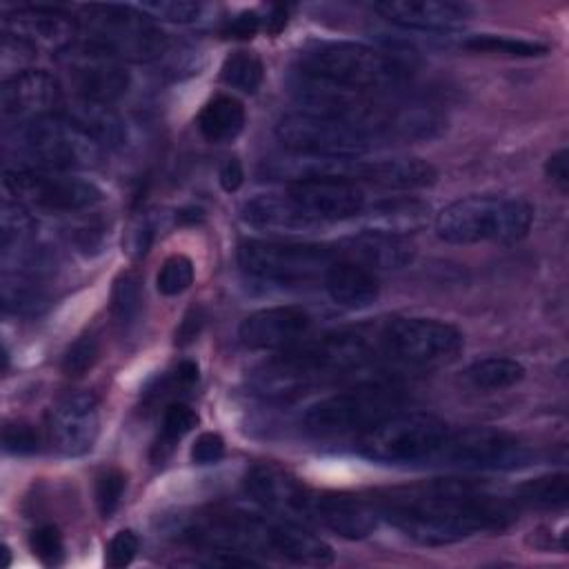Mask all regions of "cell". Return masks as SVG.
<instances>
[{"instance_id": "1", "label": "cell", "mask_w": 569, "mask_h": 569, "mask_svg": "<svg viewBox=\"0 0 569 569\" xmlns=\"http://www.w3.org/2000/svg\"><path fill=\"white\" fill-rule=\"evenodd\" d=\"M371 500L396 529L429 547L451 545L482 531H502L516 518L513 500L458 478L387 489Z\"/></svg>"}, {"instance_id": "2", "label": "cell", "mask_w": 569, "mask_h": 569, "mask_svg": "<svg viewBox=\"0 0 569 569\" xmlns=\"http://www.w3.org/2000/svg\"><path fill=\"white\" fill-rule=\"evenodd\" d=\"M180 538L207 551L264 553L293 565L327 567L333 562L331 547L309 529L289 518H267L236 509L196 513L180 531Z\"/></svg>"}, {"instance_id": "3", "label": "cell", "mask_w": 569, "mask_h": 569, "mask_svg": "<svg viewBox=\"0 0 569 569\" xmlns=\"http://www.w3.org/2000/svg\"><path fill=\"white\" fill-rule=\"evenodd\" d=\"M373 356L367 336L356 331L327 333L280 351L249 373L253 393L267 400H293L349 371L365 367Z\"/></svg>"}, {"instance_id": "4", "label": "cell", "mask_w": 569, "mask_h": 569, "mask_svg": "<svg viewBox=\"0 0 569 569\" xmlns=\"http://www.w3.org/2000/svg\"><path fill=\"white\" fill-rule=\"evenodd\" d=\"M296 71L349 91L380 93L407 82V67L389 53L349 40H313L296 60Z\"/></svg>"}, {"instance_id": "5", "label": "cell", "mask_w": 569, "mask_h": 569, "mask_svg": "<svg viewBox=\"0 0 569 569\" xmlns=\"http://www.w3.org/2000/svg\"><path fill=\"white\" fill-rule=\"evenodd\" d=\"M533 222V207L511 196H467L438 211L436 236L451 244L518 242Z\"/></svg>"}, {"instance_id": "6", "label": "cell", "mask_w": 569, "mask_h": 569, "mask_svg": "<svg viewBox=\"0 0 569 569\" xmlns=\"http://www.w3.org/2000/svg\"><path fill=\"white\" fill-rule=\"evenodd\" d=\"M84 44L120 62H153L169 49L167 33L129 4H89L78 20Z\"/></svg>"}, {"instance_id": "7", "label": "cell", "mask_w": 569, "mask_h": 569, "mask_svg": "<svg viewBox=\"0 0 569 569\" xmlns=\"http://www.w3.org/2000/svg\"><path fill=\"white\" fill-rule=\"evenodd\" d=\"M449 431L433 413L396 411L360 433L358 451L382 465H433Z\"/></svg>"}, {"instance_id": "8", "label": "cell", "mask_w": 569, "mask_h": 569, "mask_svg": "<svg viewBox=\"0 0 569 569\" xmlns=\"http://www.w3.org/2000/svg\"><path fill=\"white\" fill-rule=\"evenodd\" d=\"M16 147L24 167L51 171L89 169L102 158V144L82 124L56 113L18 124Z\"/></svg>"}, {"instance_id": "9", "label": "cell", "mask_w": 569, "mask_h": 569, "mask_svg": "<svg viewBox=\"0 0 569 569\" xmlns=\"http://www.w3.org/2000/svg\"><path fill=\"white\" fill-rule=\"evenodd\" d=\"M405 391L391 382H362L313 402L305 416V427L316 436H347L367 431L382 418L400 411Z\"/></svg>"}, {"instance_id": "10", "label": "cell", "mask_w": 569, "mask_h": 569, "mask_svg": "<svg viewBox=\"0 0 569 569\" xmlns=\"http://www.w3.org/2000/svg\"><path fill=\"white\" fill-rule=\"evenodd\" d=\"M336 260V249L311 242L244 240L238 247L240 269L251 278L276 284H307L320 280Z\"/></svg>"}, {"instance_id": "11", "label": "cell", "mask_w": 569, "mask_h": 569, "mask_svg": "<svg viewBox=\"0 0 569 569\" xmlns=\"http://www.w3.org/2000/svg\"><path fill=\"white\" fill-rule=\"evenodd\" d=\"M276 138L291 153L333 160H358L380 144L353 124L305 109L284 113L276 124Z\"/></svg>"}, {"instance_id": "12", "label": "cell", "mask_w": 569, "mask_h": 569, "mask_svg": "<svg viewBox=\"0 0 569 569\" xmlns=\"http://www.w3.org/2000/svg\"><path fill=\"white\" fill-rule=\"evenodd\" d=\"M2 187L13 202L47 213L84 211L104 198L102 189L91 180L36 167L7 169Z\"/></svg>"}, {"instance_id": "13", "label": "cell", "mask_w": 569, "mask_h": 569, "mask_svg": "<svg viewBox=\"0 0 569 569\" xmlns=\"http://www.w3.org/2000/svg\"><path fill=\"white\" fill-rule=\"evenodd\" d=\"M380 342L389 358L407 367L436 369L458 358L465 347V336L445 320L396 318L382 329Z\"/></svg>"}, {"instance_id": "14", "label": "cell", "mask_w": 569, "mask_h": 569, "mask_svg": "<svg viewBox=\"0 0 569 569\" xmlns=\"http://www.w3.org/2000/svg\"><path fill=\"white\" fill-rule=\"evenodd\" d=\"M529 447L509 431L491 427H469L449 431L433 465L467 471H509L527 465Z\"/></svg>"}, {"instance_id": "15", "label": "cell", "mask_w": 569, "mask_h": 569, "mask_svg": "<svg viewBox=\"0 0 569 569\" xmlns=\"http://www.w3.org/2000/svg\"><path fill=\"white\" fill-rule=\"evenodd\" d=\"M4 42L33 51L67 53L80 33L78 20L58 7H18L2 18Z\"/></svg>"}, {"instance_id": "16", "label": "cell", "mask_w": 569, "mask_h": 569, "mask_svg": "<svg viewBox=\"0 0 569 569\" xmlns=\"http://www.w3.org/2000/svg\"><path fill=\"white\" fill-rule=\"evenodd\" d=\"M67 78L78 100L96 104H113L129 89V71L124 64L104 51H98L89 44L67 51Z\"/></svg>"}, {"instance_id": "17", "label": "cell", "mask_w": 569, "mask_h": 569, "mask_svg": "<svg viewBox=\"0 0 569 569\" xmlns=\"http://www.w3.org/2000/svg\"><path fill=\"white\" fill-rule=\"evenodd\" d=\"M298 209L316 224L349 220L365 211V191L349 178H311L287 184Z\"/></svg>"}, {"instance_id": "18", "label": "cell", "mask_w": 569, "mask_h": 569, "mask_svg": "<svg viewBox=\"0 0 569 569\" xmlns=\"http://www.w3.org/2000/svg\"><path fill=\"white\" fill-rule=\"evenodd\" d=\"M242 487L260 507L289 520L311 522L316 489H309L289 471L276 465H256L247 471Z\"/></svg>"}, {"instance_id": "19", "label": "cell", "mask_w": 569, "mask_h": 569, "mask_svg": "<svg viewBox=\"0 0 569 569\" xmlns=\"http://www.w3.org/2000/svg\"><path fill=\"white\" fill-rule=\"evenodd\" d=\"M51 445L64 456H84L93 449L100 433L98 400L89 391L62 396L47 418Z\"/></svg>"}, {"instance_id": "20", "label": "cell", "mask_w": 569, "mask_h": 569, "mask_svg": "<svg viewBox=\"0 0 569 569\" xmlns=\"http://www.w3.org/2000/svg\"><path fill=\"white\" fill-rule=\"evenodd\" d=\"M311 316L302 307H267L249 313L240 322L238 338L253 351H284L305 342L311 331Z\"/></svg>"}, {"instance_id": "21", "label": "cell", "mask_w": 569, "mask_h": 569, "mask_svg": "<svg viewBox=\"0 0 569 569\" xmlns=\"http://www.w3.org/2000/svg\"><path fill=\"white\" fill-rule=\"evenodd\" d=\"M60 102L58 80L44 69H22L0 84V111L18 124L51 116Z\"/></svg>"}, {"instance_id": "22", "label": "cell", "mask_w": 569, "mask_h": 569, "mask_svg": "<svg viewBox=\"0 0 569 569\" xmlns=\"http://www.w3.org/2000/svg\"><path fill=\"white\" fill-rule=\"evenodd\" d=\"M371 9L391 24L429 33L456 31L473 16L471 4L456 0H385Z\"/></svg>"}, {"instance_id": "23", "label": "cell", "mask_w": 569, "mask_h": 569, "mask_svg": "<svg viewBox=\"0 0 569 569\" xmlns=\"http://www.w3.org/2000/svg\"><path fill=\"white\" fill-rule=\"evenodd\" d=\"M378 509L371 498L347 491H316L311 522L322 525L336 536L360 540L378 525Z\"/></svg>"}, {"instance_id": "24", "label": "cell", "mask_w": 569, "mask_h": 569, "mask_svg": "<svg viewBox=\"0 0 569 569\" xmlns=\"http://www.w3.org/2000/svg\"><path fill=\"white\" fill-rule=\"evenodd\" d=\"M336 251L338 258L358 262L371 271L402 269L416 258V244L409 240V236L378 229H367L347 238Z\"/></svg>"}, {"instance_id": "25", "label": "cell", "mask_w": 569, "mask_h": 569, "mask_svg": "<svg viewBox=\"0 0 569 569\" xmlns=\"http://www.w3.org/2000/svg\"><path fill=\"white\" fill-rule=\"evenodd\" d=\"M242 220L260 231H276V233H296V231H311L318 229L291 200L287 189L282 191H267L249 198L242 209Z\"/></svg>"}, {"instance_id": "26", "label": "cell", "mask_w": 569, "mask_h": 569, "mask_svg": "<svg viewBox=\"0 0 569 569\" xmlns=\"http://www.w3.org/2000/svg\"><path fill=\"white\" fill-rule=\"evenodd\" d=\"M358 180L376 184L380 189L411 191L431 187L438 180V171L431 162L411 156H393V158H376L360 160Z\"/></svg>"}, {"instance_id": "27", "label": "cell", "mask_w": 569, "mask_h": 569, "mask_svg": "<svg viewBox=\"0 0 569 569\" xmlns=\"http://www.w3.org/2000/svg\"><path fill=\"white\" fill-rule=\"evenodd\" d=\"M329 298L345 309H367L380 296L378 278L371 269L338 258L322 278Z\"/></svg>"}, {"instance_id": "28", "label": "cell", "mask_w": 569, "mask_h": 569, "mask_svg": "<svg viewBox=\"0 0 569 569\" xmlns=\"http://www.w3.org/2000/svg\"><path fill=\"white\" fill-rule=\"evenodd\" d=\"M196 122L204 140L220 144L231 142L240 136L247 122V113L238 98L229 93H218L204 102Z\"/></svg>"}, {"instance_id": "29", "label": "cell", "mask_w": 569, "mask_h": 569, "mask_svg": "<svg viewBox=\"0 0 569 569\" xmlns=\"http://www.w3.org/2000/svg\"><path fill=\"white\" fill-rule=\"evenodd\" d=\"M49 298L38 271L4 269L2 273V309L16 316H38L47 309Z\"/></svg>"}, {"instance_id": "30", "label": "cell", "mask_w": 569, "mask_h": 569, "mask_svg": "<svg viewBox=\"0 0 569 569\" xmlns=\"http://www.w3.org/2000/svg\"><path fill=\"white\" fill-rule=\"evenodd\" d=\"M525 378V367L513 358H482L462 371V382L476 391H500L518 385Z\"/></svg>"}, {"instance_id": "31", "label": "cell", "mask_w": 569, "mask_h": 569, "mask_svg": "<svg viewBox=\"0 0 569 569\" xmlns=\"http://www.w3.org/2000/svg\"><path fill=\"white\" fill-rule=\"evenodd\" d=\"M429 207L420 200H387L369 211L371 229L407 236L425 224Z\"/></svg>"}, {"instance_id": "32", "label": "cell", "mask_w": 569, "mask_h": 569, "mask_svg": "<svg viewBox=\"0 0 569 569\" xmlns=\"http://www.w3.org/2000/svg\"><path fill=\"white\" fill-rule=\"evenodd\" d=\"M569 498V478L567 473H549L531 478L516 487L513 502L536 509H560Z\"/></svg>"}, {"instance_id": "33", "label": "cell", "mask_w": 569, "mask_h": 569, "mask_svg": "<svg viewBox=\"0 0 569 569\" xmlns=\"http://www.w3.org/2000/svg\"><path fill=\"white\" fill-rule=\"evenodd\" d=\"M198 425V413L184 405V402H169L162 411V420H160V436L151 449V458L153 460H164L173 445L184 438L193 427Z\"/></svg>"}, {"instance_id": "34", "label": "cell", "mask_w": 569, "mask_h": 569, "mask_svg": "<svg viewBox=\"0 0 569 569\" xmlns=\"http://www.w3.org/2000/svg\"><path fill=\"white\" fill-rule=\"evenodd\" d=\"M262 76H264L262 60L256 53L244 49L229 53L220 67V80L227 87L238 89L242 93H253L260 87Z\"/></svg>"}, {"instance_id": "35", "label": "cell", "mask_w": 569, "mask_h": 569, "mask_svg": "<svg viewBox=\"0 0 569 569\" xmlns=\"http://www.w3.org/2000/svg\"><path fill=\"white\" fill-rule=\"evenodd\" d=\"M111 311L122 329H129L131 325L138 322L140 311H142V282H140L138 273L122 271L113 280Z\"/></svg>"}, {"instance_id": "36", "label": "cell", "mask_w": 569, "mask_h": 569, "mask_svg": "<svg viewBox=\"0 0 569 569\" xmlns=\"http://www.w3.org/2000/svg\"><path fill=\"white\" fill-rule=\"evenodd\" d=\"M191 282H193V262L184 253L169 256L156 276V287L162 296H178L187 291Z\"/></svg>"}, {"instance_id": "37", "label": "cell", "mask_w": 569, "mask_h": 569, "mask_svg": "<svg viewBox=\"0 0 569 569\" xmlns=\"http://www.w3.org/2000/svg\"><path fill=\"white\" fill-rule=\"evenodd\" d=\"M124 487H127V476L116 467L102 469L96 476L93 496H96V507H98L102 518H111V513L118 509V505L122 500V493H124Z\"/></svg>"}, {"instance_id": "38", "label": "cell", "mask_w": 569, "mask_h": 569, "mask_svg": "<svg viewBox=\"0 0 569 569\" xmlns=\"http://www.w3.org/2000/svg\"><path fill=\"white\" fill-rule=\"evenodd\" d=\"M467 49L473 51H489V53H505V56H542L547 53L545 44L529 42V40H516L507 36H476L465 42Z\"/></svg>"}, {"instance_id": "39", "label": "cell", "mask_w": 569, "mask_h": 569, "mask_svg": "<svg viewBox=\"0 0 569 569\" xmlns=\"http://www.w3.org/2000/svg\"><path fill=\"white\" fill-rule=\"evenodd\" d=\"M29 549L44 567H58L64 560V540L53 525H42L33 529L29 536Z\"/></svg>"}, {"instance_id": "40", "label": "cell", "mask_w": 569, "mask_h": 569, "mask_svg": "<svg viewBox=\"0 0 569 569\" xmlns=\"http://www.w3.org/2000/svg\"><path fill=\"white\" fill-rule=\"evenodd\" d=\"M138 11L149 16L151 20H167V22H193L202 13L200 2H182V0H156L133 4Z\"/></svg>"}, {"instance_id": "41", "label": "cell", "mask_w": 569, "mask_h": 569, "mask_svg": "<svg viewBox=\"0 0 569 569\" xmlns=\"http://www.w3.org/2000/svg\"><path fill=\"white\" fill-rule=\"evenodd\" d=\"M100 356V347L98 340L93 336H80L67 351L62 358V371L69 378H80L84 376L98 360Z\"/></svg>"}, {"instance_id": "42", "label": "cell", "mask_w": 569, "mask_h": 569, "mask_svg": "<svg viewBox=\"0 0 569 569\" xmlns=\"http://www.w3.org/2000/svg\"><path fill=\"white\" fill-rule=\"evenodd\" d=\"M2 449L13 456H29L40 449V433L31 422L13 420L2 427Z\"/></svg>"}, {"instance_id": "43", "label": "cell", "mask_w": 569, "mask_h": 569, "mask_svg": "<svg viewBox=\"0 0 569 569\" xmlns=\"http://www.w3.org/2000/svg\"><path fill=\"white\" fill-rule=\"evenodd\" d=\"M140 549V540L136 536V531L131 529H120L107 545V556L104 562L111 569H122L127 565H131V560L136 558Z\"/></svg>"}, {"instance_id": "44", "label": "cell", "mask_w": 569, "mask_h": 569, "mask_svg": "<svg viewBox=\"0 0 569 569\" xmlns=\"http://www.w3.org/2000/svg\"><path fill=\"white\" fill-rule=\"evenodd\" d=\"M224 453V440L216 431H202L189 451V458L193 465H213L222 458Z\"/></svg>"}, {"instance_id": "45", "label": "cell", "mask_w": 569, "mask_h": 569, "mask_svg": "<svg viewBox=\"0 0 569 569\" xmlns=\"http://www.w3.org/2000/svg\"><path fill=\"white\" fill-rule=\"evenodd\" d=\"M151 240H153V222L147 216L133 220L127 231V253L131 258H142L149 251Z\"/></svg>"}, {"instance_id": "46", "label": "cell", "mask_w": 569, "mask_h": 569, "mask_svg": "<svg viewBox=\"0 0 569 569\" xmlns=\"http://www.w3.org/2000/svg\"><path fill=\"white\" fill-rule=\"evenodd\" d=\"M204 320H207V316H204V311L200 309V307H191L187 313H184V318L180 320V325H178V329H176V345L178 347H187L189 342H193L198 336H200V331H202V327H204Z\"/></svg>"}, {"instance_id": "47", "label": "cell", "mask_w": 569, "mask_h": 569, "mask_svg": "<svg viewBox=\"0 0 569 569\" xmlns=\"http://www.w3.org/2000/svg\"><path fill=\"white\" fill-rule=\"evenodd\" d=\"M545 173L562 193L569 189V153H567V149H560L547 158Z\"/></svg>"}, {"instance_id": "48", "label": "cell", "mask_w": 569, "mask_h": 569, "mask_svg": "<svg viewBox=\"0 0 569 569\" xmlns=\"http://www.w3.org/2000/svg\"><path fill=\"white\" fill-rule=\"evenodd\" d=\"M258 27H260V18L253 11H244L238 18H231L222 29V33L227 38H253Z\"/></svg>"}, {"instance_id": "49", "label": "cell", "mask_w": 569, "mask_h": 569, "mask_svg": "<svg viewBox=\"0 0 569 569\" xmlns=\"http://www.w3.org/2000/svg\"><path fill=\"white\" fill-rule=\"evenodd\" d=\"M218 180H220V187L224 191H238L242 180H244V171H242V164L238 158H227L220 167V173H218Z\"/></svg>"}, {"instance_id": "50", "label": "cell", "mask_w": 569, "mask_h": 569, "mask_svg": "<svg viewBox=\"0 0 569 569\" xmlns=\"http://www.w3.org/2000/svg\"><path fill=\"white\" fill-rule=\"evenodd\" d=\"M171 376L180 389H189L198 380V365L191 360H184L176 367V371Z\"/></svg>"}]
</instances>
